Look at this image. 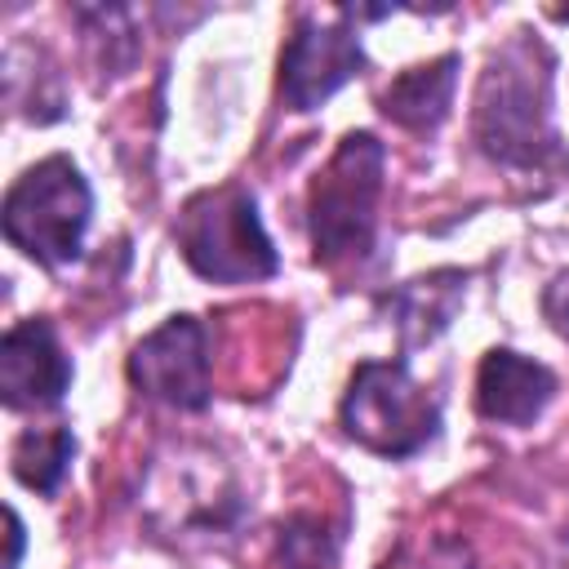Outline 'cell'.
<instances>
[{
    "instance_id": "1",
    "label": "cell",
    "mask_w": 569,
    "mask_h": 569,
    "mask_svg": "<svg viewBox=\"0 0 569 569\" xmlns=\"http://www.w3.org/2000/svg\"><path fill=\"white\" fill-rule=\"evenodd\" d=\"M476 142L516 169L560 156L551 129V53L538 40H511L489 58L476 93Z\"/></svg>"
},
{
    "instance_id": "2",
    "label": "cell",
    "mask_w": 569,
    "mask_h": 569,
    "mask_svg": "<svg viewBox=\"0 0 569 569\" xmlns=\"http://www.w3.org/2000/svg\"><path fill=\"white\" fill-rule=\"evenodd\" d=\"M89 213H93V196L84 173L67 156H49L4 191L0 222H4V240L22 249L31 262L67 267L80 258Z\"/></svg>"
},
{
    "instance_id": "3",
    "label": "cell",
    "mask_w": 569,
    "mask_h": 569,
    "mask_svg": "<svg viewBox=\"0 0 569 569\" xmlns=\"http://www.w3.org/2000/svg\"><path fill=\"white\" fill-rule=\"evenodd\" d=\"M382 142L373 133H347L311 182L307 200V222H311V244L316 262H342L360 258L373 244L378 227V196H382Z\"/></svg>"
},
{
    "instance_id": "4",
    "label": "cell",
    "mask_w": 569,
    "mask_h": 569,
    "mask_svg": "<svg viewBox=\"0 0 569 569\" xmlns=\"http://www.w3.org/2000/svg\"><path fill=\"white\" fill-rule=\"evenodd\" d=\"M178 249L196 276L218 284H249L276 271V249L244 187L200 191L178 213Z\"/></svg>"
},
{
    "instance_id": "5",
    "label": "cell",
    "mask_w": 569,
    "mask_h": 569,
    "mask_svg": "<svg viewBox=\"0 0 569 569\" xmlns=\"http://www.w3.org/2000/svg\"><path fill=\"white\" fill-rule=\"evenodd\" d=\"M440 409L400 360H360L342 396V427L382 458H409L436 436Z\"/></svg>"
},
{
    "instance_id": "6",
    "label": "cell",
    "mask_w": 569,
    "mask_h": 569,
    "mask_svg": "<svg viewBox=\"0 0 569 569\" xmlns=\"http://www.w3.org/2000/svg\"><path fill=\"white\" fill-rule=\"evenodd\" d=\"M360 67H365L360 36L347 27L342 9H338V22H320V18L302 13L280 53V93L293 111H316Z\"/></svg>"
},
{
    "instance_id": "7",
    "label": "cell",
    "mask_w": 569,
    "mask_h": 569,
    "mask_svg": "<svg viewBox=\"0 0 569 569\" xmlns=\"http://www.w3.org/2000/svg\"><path fill=\"white\" fill-rule=\"evenodd\" d=\"M129 378L138 391L173 405V409H204L209 405V333L196 316H169L151 329L133 356Z\"/></svg>"
},
{
    "instance_id": "8",
    "label": "cell",
    "mask_w": 569,
    "mask_h": 569,
    "mask_svg": "<svg viewBox=\"0 0 569 569\" xmlns=\"http://www.w3.org/2000/svg\"><path fill=\"white\" fill-rule=\"evenodd\" d=\"M71 387V360L49 320H22L0 338V396L9 409L58 405Z\"/></svg>"
},
{
    "instance_id": "9",
    "label": "cell",
    "mask_w": 569,
    "mask_h": 569,
    "mask_svg": "<svg viewBox=\"0 0 569 569\" xmlns=\"http://www.w3.org/2000/svg\"><path fill=\"white\" fill-rule=\"evenodd\" d=\"M556 396V373L520 351H507V347H493L485 360H480V373H476V409L489 418V422H507V427H529L547 400Z\"/></svg>"
},
{
    "instance_id": "10",
    "label": "cell",
    "mask_w": 569,
    "mask_h": 569,
    "mask_svg": "<svg viewBox=\"0 0 569 569\" xmlns=\"http://www.w3.org/2000/svg\"><path fill=\"white\" fill-rule=\"evenodd\" d=\"M453 89H458V53H445L436 62L400 71L382 89V116L409 133H431L449 116Z\"/></svg>"
},
{
    "instance_id": "11",
    "label": "cell",
    "mask_w": 569,
    "mask_h": 569,
    "mask_svg": "<svg viewBox=\"0 0 569 569\" xmlns=\"http://www.w3.org/2000/svg\"><path fill=\"white\" fill-rule=\"evenodd\" d=\"M458 298H462V271H436V276L409 280L396 293V325L405 329V342L436 338L449 325Z\"/></svg>"
},
{
    "instance_id": "12",
    "label": "cell",
    "mask_w": 569,
    "mask_h": 569,
    "mask_svg": "<svg viewBox=\"0 0 569 569\" xmlns=\"http://www.w3.org/2000/svg\"><path fill=\"white\" fill-rule=\"evenodd\" d=\"M71 453H76V440H71L67 427H40V431L31 427V431H22V436L13 440L9 462H13V476H18L27 489L53 493V489L62 485V476H67Z\"/></svg>"
},
{
    "instance_id": "13",
    "label": "cell",
    "mask_w": 569,
    "mask_h": 569,
    "mask_svg": "<svg viewBox=\"0 0 569 569\" xmlns=\"http://www.w3.org/2000/svg\"><path fill=\"white\" fill-rule=\"evenodd\" d=\"M280 556H284V569H333V565H338L333 538H329L325 525L311 520V516H298V520L284 529Z\"/></svg>"
},
{
    "instance_id": "14",
    "label": "cell",
    "mask_w": 569,
    "mask_h": 569,
    "mask_svg": "<svg viewBox=\"0 0 569 569\" xmlns=\"http://www.w3.org/2000/svg\"><path fill=\"white\" fill-rule=\"evenodd\" d=\"M542 316H547L551 329L569 342V271H560V276L542 289Z\"/></svg>"
},
{
    "instance_id": "15",
    "label": "cell",
    "mask_w": 569,
    "mask_h": 569,
    "mask_svg": "<svg viewBox=\"0 0 569 569\" xmlns=\"http://www.w3.org/2000/svg\"><path fill=\"white\" fill-rule=\"evenodd\" d=\"M18 560H22V520L9 507V569H18Z\"/></svg>"
}]
</instances>
